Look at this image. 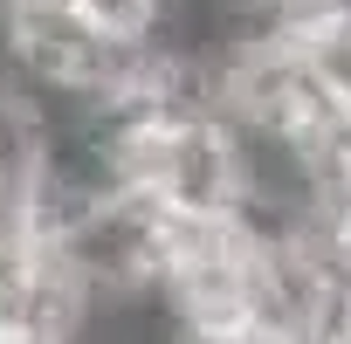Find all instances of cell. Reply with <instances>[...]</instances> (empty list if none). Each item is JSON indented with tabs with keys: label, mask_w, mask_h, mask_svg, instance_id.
<instances>
[{
	"label": "cell",
	"mask_w": 351,
	"mask_h": 344,
	"mask_svg": "<svg viewBox=\"0 0 351 344\" xmlns=\"http://www.w3.org/2000/svg\"><path fill=\"white\" fill-rule=\"evenodd\" d=\"M69 8H76L97 35H110V42H152L165 0H69Z\"/></svg>",
	"instance_id": "1"
}]
</instances>
